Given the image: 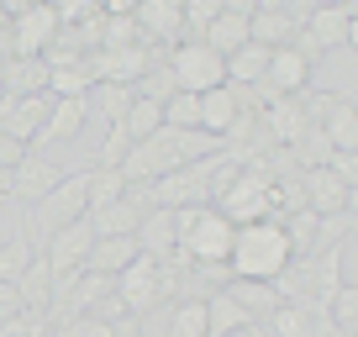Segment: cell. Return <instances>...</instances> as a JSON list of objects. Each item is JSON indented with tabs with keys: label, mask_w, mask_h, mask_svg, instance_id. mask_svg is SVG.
<instances>
[{
	"label": "cell",
	"mask_w": 358,
	"mask_h": 337,
	"mask_svg": "<svg viewBox=\"0 0 358 337\" xmlns=\"http://www.w3.org/2000/svg\"><path fill=\"white\" fill-rule=\"evenodd\" d=\"M27 153H32L27 143H16V137H6V132H0V168H16Z\"/></svg>",
	"instance_id": "obj_30"
},
{
	"label": "cell",
	"mask_w": 358,
	"mask_h": 337,
	"mask_svg": "<svg viewBox=\"0 0 358 337\" xmlns=\"http://www.w3.org/2000/svg\"><path fill=\"white\" fill-rule=\"evenodd\" d=\"M11 58H43V48L53 43L58 16L53 6H37V0H11Z\"/></svg>",
	"instance_id": "obj_5"
},
{
	"label": "cell",
	"mask_w": 358,
	"mask_h": 337,
	"mask_svg": "<svg viewBox=\"0 0 358 337\" xmlns=\"http://www.w3.org/2000/svg\"><path fill=\"white\" fill-rule=\"evenodd\" d=\"M143 216L148 211H137L132 201H116V206H106V211H90V232L95 237H132Z\"/></svg>",
	"instance_id": "obj_20"
},
{
	"label": "cell",
	"mask_w": 358,
	"mask_h": 337,
	"mask_svg": "<svg viewBox=\"0 0 358 337\" xmlns=\"http://www.w3.org/2000/svg\"><path fill=\"white\" fill-rule=\"evenodd\" d=\"M227 295H232V301L243 306L248 316H253V327H258V322H268V316L285 306V295L274 290V285H248V280H232V285H227Z\"/></svg>",
	"instance_id": "obj_18"
},
{
	"label": "cell",
	"mask_w": 358,
	"mask_h": 337,
	"mask_svg": "<svg viewBox=\"0 0 358 337\" xmlns=\"http://www.w3.org/2000/svg\"><path fill=\"white\" fill-rule=\"evenodd\" d=\"M37 253H32V243H27L22 232H11L6 243H0V285H16L27 274V264H32Z\"/></svg>",
	"instance_id": "obj_24"
},
{
	"label": "cell",
	"mask_w": 358,
	"mask_h": 337,
	"mask_svg": "<svg viewBox=\"0 0 358 337\" xmlns=\"http://www.w3.org/2000/svg\"><path fill=\"white\" fill-rule=\"evenodd\" d=\"M16 295H22L27 311H43L48 316V306H53V269H48V259L27 264V274L16 280Z\"/></svg>",
	"instance_id": "obj_19"
},
{
	"label": "cell",
	"mask_w": 358,
	"mask_h": 337,
	"mask_svg": "<svg viewBox=\"0 0 358 337\" xmlns=\"http://www.w3.org/2000/svg\"><path fill=\"white\" fill-rule=\"evenodd\" d=\"M237 116H243V111H237L232 85H216V90L201 95V132H206V137H216V143H222V137L237 127Z\"/></svg>",
	"instance_id": "obj_15"
},
{
	"label": "cell",
	"mask_w": 358,
	"mask_h": 337,
	"mask_svg": "<svg viewBox=\"0 0 358 337\" xmlns=\"http://www.w3.org/2000/svg\"><path fill=\"white\" fill-rule=\"evenodd\" d=\"M264 74H268V48L258 43H243L227 58V85H264Z\"/></svg>",
	"instance_id": "obj_21"
},
{
	"label": "cell",
	"mask_w": 358,
	"mask_h": 337,
	"mask_svg": "<svg viewBox=\"0 0 358 337\" xmlns=\"http://www.w3.org/2000/svg\"><path fill=\"white\" fill-rule=\"evenodd\" d=\"M132 259H137V237H95V248H90V259H85V274L116 280Z\"/></svg>",
	"instance_id": "obj_13"
},
{
	"label": "cell",
	"mask_w": 358,
	"mask_h": 337,
	"mask_svg": "<svg viewBox=\"0 0 358 337\" xmlns=\"http://www.w3.org/2000/svg\"><path fill=\"white\" fill-rule=\"evenodd\" d=\"M90 248H95V232H90V216H79V222H69L64 232H53V237H48L43 259H48V269H53V290H58V285H69L74 274H85Z\"/></svg>",
	"instance_id": "obj_7"
},
{
	"label": "cell",
	"mask_w": 358,
	"mask_h": 337,
	"mask_svg": "<svg viewBox=\"0 0 358 337\" xmlns=\"http://www.w3.org/2000/svg\"><path fill=\"white\" fill-rule=\"evenodd\" d=\"M64 174H69V168L58 164V158H48V153H27L22 164H16V185H11V195H16V201H27V206H37L43 195H53L58 185H64Z\"/></svg>",
	"instance_id": "obj_10"
},
{
	"label": "cell",
	"mask_w": 358,
	"mask_h": 337,
	"mask_svg": "<svg viewBox=\"0 0 358 337\" xmlns=\"http://www.w3.org/2000/svg\"><path fill=\"white\" fill-rule=\"evenodd\" d=\"M169 74L185 95H206L216 85H227V58H216L206 43H179L174 58H169Z\"/></svg>",
	"instance_id": "obj_4"
},
{
	"label": "cell",
	"mask_w": 358,
	"mask_h": 337,
	"mask_svg": "<svg viewBox=\"0 0 358 337\" xmlns=\"http://www.w3.org/2000/svg\"><path fill=\"white\" fill-rule=\"evenodd\" d=\"M85 180H90V168H85V174H64V185L32 206V216H27V222L43 232V243H48L53 232H64L69 222H79V216H85Z\"/></svg>",
	"instance_id": "obj_8"
},
{
	"label": "cell",
	"mask_w": 358,
	"mask_h": 337,
	"mask_svg": "<svg viewBox=\"0 0 358 337\" xmlns=\"http://www.w3.org/2000/svg\"><path fill=\"white\" fill-rule=\"evenodd\" d=\"M274 185H280V174L268 168V158H253V164H243V174H237L232 185H227L222 195H216L211 211L227 216L232 227H248V222H280V201H274Z\"/></svg>",
	"instance_id": "obj_2"
},
{
	"label": "cell",
	"mask_w": 358,
	"mask_h": 337,
	"mask_svg": "<svg viewBox=\"0 0 358 337\" xmlns=\"http://www.w3.org/2000/svg\"><path fill=\"white\" fill-rule=\"evenodd\" d=\"M0 85H6V95H16V101L48 95V64L43 58H6V64H0Z\"/></svg>",
	"instance_id": "obj_14"
},
{
	"label": "cell",
	"mask_w": 358,
	"mask_h": 337,
	"mask_svg": "<svg viewBox=\"0 0 358 337\" xmlns=\"http://www.w3.org/2000/svg\"><path fill=\"white\" fill-rule=\"evenodd\" d=\"M11 185H16V168H0V201L11 195Z\"/></svg>",
	"instance_id": "obj_32"
},
{
	"label": "cell",
	"mask_w": 358,
	"mask_h": 337,
	"mask_svg": "<svg viewBox=\"0 0 358 337\" xmlns=\"http://www.w3.org/2000/svg\"><path fill=\"white\" fill-rule=\"evenodd\" d=\"M22 311H27V306H22V295H16V285H0V332H6Z\"/></svg>",
	"instance_id": "obj_29"
},
{
	"label": "cell",
	"mask_w": 358,
	"mask_h": 337,
	"mask_svg": "<svg viewBox=\"0 0 358 337\" xmlns=\"http://www.w3.org/2000/svg\"><path fill=\"white\" fill-rule=\"evenodd\" d=\"M122 127H127V137H132V143H148V137L164 127V106H153V101H143V95H132V106H127Z\"/></svg>",
	"instance_id": "obj_22"
},
{
	"label": "cell",
	"mask_w": 358,
	"mask_h": 337,
	"mask_svg": "<svg viewBox=\"0 0 358 337\" xmlns=\"http://www.w3.org/2000/svg\"><path fill=\"white\" fill-rule=\"evenodd\" d=\"M295 264L290 237H285V222H248L232 232V253H227V274L248 285H280L285 269Z\"/></svg>",
	"instance_id": "obj_1"
},
{
	"label": "cell",
	"mask_w": 358,
	"mask_h": 337,
	"mask_svg": "<svg viewBox=\"0 0 358 337\" xmlns=\"http://www.w3.org/2000/svg\"><path fill=\"white\" fill-rule=\"evenodd\" d=\"M127 148H132V137H127V127L116 122L111 132H106V148H101V164L95 168H122V158H127Z\"/></svg>",
	"instance_id": "obj_28"
},
{
	"label": "cell",
	"mask_w": 358,
	"mask_h": 337,
	"mask_svg": "<svg viewBox=\"0 0 358 337\" xmlns=\"http://www.w3.org/2000/svg\"><path fill=\"white\" fill-rule=\"evenodd\" d=\"M90 90H95V85H90L85 64L79 69H53V74H48V95H53V101H85Z\"/></svg>",
	"instance_id": "obj_26"
},
{
	"label": "cell",
	"mask_w": 358,
	"mask_h": 337,
	"mask_svg": "<svg viewBox=\"0 0 358 337\" xmlns=\"http://www.w3.org/2000/svg\"><path fill=\"white\" fill-rule=\"evenodd\" d=\"M153 211H179V206H211V185H206V164H185L164 180L143 185Z\"/></svg>",
	"instance_id": "obj_6"
},
{
	"label": "cell",
	"mask_w": 358,
	"mask_h": 337,
	"mask_svg": "<svg viewBox=\"0 0 358 337\" xmlns=\"http://www.w3.org/2000/svg\"><path fill=\"white\" fill-rule=\"evenodd\" d=\"M85 122H90V95H85V101H53V111H48L37 143H74V137L85 132Z\"/></svg>",
	"instance_id": "obj_16"
},
{
	"label": "cell",
	"mask_w": 358,
	"mask_h": 337,
	"mask_svg": "<svg viewBox=\"0 0 358 337\" xmlns=\"http://www.w3.org/2000/svg\"><path fill=\"white\" fill-rule=\"evenodd\" d=\"M6 58H11V11L0 6V64H6Z\"/></svg>",
	"instance_id": "obj_31"
},
{
	"label": "cell",
	"mask_w": 358,
	"mask_h": 337,
	"mask_svg": "<svg viewBox=\"0 0 358 337\" xmlns=\"http://www.w3.org/2000/svg\"><path fill=\"white\" fill-rule=\"evenodd\" d=\"M0 95H6V85H0Z\"/></svg>",
	"instance_id": "obj_33"
},
{
	"label": "cell",
	"mask_w": 358,
	"mask_h": 337,
	"mask_svg": "<svg viewBox=\"0 0 358 337\" xmlns=\"http://www.w3.org/2000/svg\"><path fill=\"white\" fill-rule=\"evenodd\" d=\"M164 127H174V132H201V95L174 90L164 101Z\"/></svg>",
	"instance_id": "obj_25"
},
{
	"label": "cell",
	"mask_w": 358,
	"mask_h": 337,
	"mask_svg": "<svg viewBox=\"0 0 358 337\" xmlns=\"http://www.w3.org/2000/svg\"><path fill=\"white\" fill-rule=\"evenodd\" d=\"M237 332H253V316H248L227 290L206 295V337H237Z\"/></svg>",
	"instance_id": "obj_17"
},
{
	"label": "cell",
	"mask_w": 358,
	"mask_h": 337,
	"mask_svg": "<svg viewBox=\"0 0 358 337\" xmlns=\"http://www.w3.org/2000/svg\"><path fill=\"white\" fill-rule=\"evenodd\" d=\"M264 85L280 95V101H290V95H306V85H311V64H306L295 48H274V53H268Z\"/></svg>",
	"instance_id": "obj_12"
},
{
	"label": "cell",
	"mask_w": 358,
	"mask_h": 337,
	"mask_svg": "<svg viewBox=\"0 0 358 337\" xmlns=\"http://www.w3.org/2000/svg\"><path fill=\"white\" fill-rule=\"evenodd\" d=\"M132 22H137L143 37H158V43H169V48L185 43V6H179V0H137Z\"/></svg>",
	"instance_id": "obj_11"
},
{
	"label": "cell",
	"mask_w": 358,
	"mask_h": 337,
	"mask_svg": "<svg viewBox=\"0 0 358 337\" xmlns=\"http://www.w3.org/2000/svg\"><path fill=\"white\" fill-rule=\"evenodd\" d=\"M127 106H132V90H127V85H95V90H90V111H101L111 127L127 116Z\"/></svg>",
	"instance_id": "obj_27"
},
{
	"label": "cell",
	"mask_w": 358,
	"mask_h": 337,
	"mask_svg": "<svg viewBox=\"0 0 358 337\" xmlns=\"http://www.w3.org/2000/svg\"><path fill=\"white\" fill-rule=\"evenodd\" d=\"M353 22H358L353 6H311L306 27L295 32V53L311 64V58L332 53V48H353Z\"/></svg>",
	"instance_id": "obj_3"
},
{
	"label": "cell",
	"mask_w": 358,
	"mask_h": 337,
	"mask_svg": "<svg viewBox=\"0 0 358 337\" xmlns=\"http://www.w3.org/2000/svg\"><path fill=\"white\" fill-rule=\"evenodd\" d=\"M248 16H253V0H222V11H216V22L201 32V43L211 48L216 58H232L237 48L248 43Z\"/></svg>",
	"instance_id": "obj_9"
},
{
	"label": "cell",
	"mask_w": 358,
	"mask_h": 337,
	"mask_svg": "<svg viewBox=\"0 0 358 337\" xmlns=\"http://www.w3.org/2000/svg\"><path fill=\"white\" fill-rule=\"evenodd\" d=\"M169 337H206V301L201 295H185L169 311Z\"/></svg>",
	"instance_id": "obj_23"
}]
</instances>
